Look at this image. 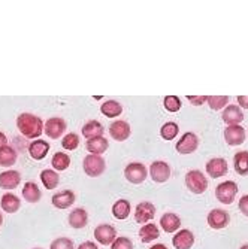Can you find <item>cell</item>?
I'll list each match as a JSON object with an SVG mask.
<instances>
[{
  "mask_svg": "<svg viewBox=\"0 0 248 249\" xmlns=\"http://www.w3.org/2000/svg\"><path fill=\"white\" fill-rule=\"evenodd\" d=\"M17 127L21 131V134H24L29 139H36L42 134L43 130V123L39 117L33 115V114H24L18 115L17 118Z\"/></svg>",
  "mask_w": 248,
  "mask_h": 249,
  "instance_id": "cell-1",
  "label": "cell"
},
{
  "mask_svg": "<svg viewBox=\"0 0 248 249\" xmlns=\"http://www.w3.org/2000/svg\"><path fill=\"white\" fill-rule=\"evenodd\" d=\"M186 185L193 194H204L208 190V180L200 170H190L186 175Z\"/></svg>",
  "mask_w": 248,
  "mask_h": 249,
  "instance_id": "cell-2",
  "label": "cell"
},
{
  "mask_svg": "<svg viewBox=\"0 0 248 249\" xmlns=\"http://www.w3.org/2000/svg\"><path fill=\"white\" fill-rule=\"evenodd\" d=\"M82 167L84 172L90 176V178H97L100 175H103L105 169H106V163L100 155H95V154H88L84 161H82Z\"/></svg>",
  "mask_w": 248,
  "mask_h": 249,
  "instance_id": "cell-3",
  "label": "cell"
},
{
  "mask_svg": "<svg viewBox=\"0 0 248 249\" xmlns=\"http://www.w3.org/2000/svg\"><path fill=\"white\" fill-rule=\"evenodd\" d=\"M236 194H238V185L232 182V180H226V182L220 184L215 188V197L223 205H232Z\"/></svg>",
  "mask_w": 248,
  "mask_h": 249,
  "instance_id": "cell-4",
  "label": "cell"
},
{
  "mask_svg": "<svg viewBox=\"0 0 248 249\" xmlns=\"http://www.w3.org/2000/svg\"><path fill=\"white\" fill-rule=\"evenodd\" d=\"M124 176H126V179L129 180V182H132L134 185H139L147 179L148 172H147V167L142 163H130L124 169Z\"/></svg>",
  "mask_w": 248,
  "mask_h": 249,
  "instance_id": "cell-5",
  "label": "cell"
},
{
  "mask_svg": "<svg viewBox=\"0 0 248 249\" xmlns=\"http://www.w3.org/2000/svg\"><path fill=\"white\" fill-rule=\"evenodd\" d=\"M150 175L151 179L157 184H163L171 178V167L165 161H154L150 166Z\"/></svg>",
  "mask_w": 248,
  "mask_h": 249,
  "instance_id": "cell-6",
  "label": "cell"
},
{
  "mask_svg": "<svg viewBox=\"0 0 248 249\" xmlns=\"http://www.w3.org/2000/svg\"><path fill=\"white\" fill-rule=\"evenodd\" d=\"M95 237L97 242H100V245L108 246V245L114 243V240L117 239V230L109 224H102V225H97L96 227Z\"/></svg>",
  "mask_w": 248,
  "mask_h": 249,
  "instance_id": "cell-7",
  "label": "cell"
},
{
  "mask_svg": "<svg viewBox=\"0 0 248 249\" xmlns=\"http://www.w3.org/2000/svg\"><path fill=\"white\" fill-rule=\"evenodd\" d=\"M199 146V139L197 136L191 131L186 133L181 139L178 141L176 143V151L183 155H187V154H193Z\"/></svg>",
  "mask_w": 248,
  "mask_h": 249,
  "instance_id": "cell-8",
  "label": "cell"
},
{
  "mask_svg": "<svg viewBox=\"0 0 248 249\" xmlns=\"http://www.w3.org/2000/svg\"><path fill=\"white\" fill-rule=\"evenodd\" d=\"M229 222H230V215L223 209H212L208 213V224L214 230H221L224 227H228Z\"/></svg>",
  "mask_w": 248,
  "mask_h": 249,
  "instance_id": "cell-9",
  "label": "cell"
},
{
  "mask_svg": "<svg viewBox=\"0 0 248 249\" xmlns=\"http://www.w3.org/2000/svg\"><path fill=\"white\" fill-rule=\"evenodd\" d=\"M155 215V208L153 203L150 201H142L136 206V211H134V221L138 224H148V221H151Z\"/></svg>",
  "mask_w": 248,
  "mask_h": 249,
  "instance_id": "cell-10",
  "label": "cell"
},
{
  "mask_svg": "<svg viewBox=\"0 0 248 249\" xmlns=\"http://www.w3.org/2000/svg\"><path fill=\"white\" fill-rule=\"evenodd\" d=\"M224 141L230 146H238L245 141V130L241 125H228L224 130Z\"/></svg>",
  "mask_w": 248,
  "mask_h": 249,
  "instance_id": "cell-11",
  "label": "cell"
},
{
  "mask_svg": "<svg viewBox=\"0 0 248 249\" xmlns=\"http://www.w3.org/2000/svg\"><path fill=\"white\" fill-rule=\"evenodd\" d=\"M67 128V124L63 118H58V117H54V118H50L45 124V133H47L48 138L51 139H58L60 136L64 133V130Z\"/></svg>",
  "mask_w": 248,
  "mask_h": 249,
  "instance_id": "cell-12",
  "label": "cell"
},
{
  "mask_svg": "<svg viewBox=\"0 0 248 249\" xmlns=\"http://www.w3.org/2000/svg\"><path fill=\"white\" fill-rule=\"evenodd\" d=\"M76 197H75V193L71 191V190H64V191H60L57 194L53 196V206H56L57 209H67L71 208L74 203H75Z\"/></svg>",
  "mask_w": 248,
  "mask_h": 249,
  "instance_id": "cell-13",
  "label": "cell"
},
{
  "mask_svg": "<svg viewBox=\"0 0 248 249\" xmlns=\"http://www.w3.org/2000/svg\"><path fill=\"white\" fill-rule=\"evenodd\" d=\"M109 133L112 136V139L117 142H124L129 139L130 136V125L126 121H115L112 123L109 127Z\"/></svg>",
  "mask_w": 248,
  "mask_h": 249,
  "instance_id": "cell-14",
  "label": "cell"
},
{
  "mask_svg": "<svg viewBox=\"0 0 248 249\" xmlns=\"http://www.w3.org/2000/svg\"><path fill=\"white\" fill-rule=\"evenodd\" d=\"M172 245L175 249H190L194 245V234L190 230L178 231L172 239Z\"/></svg>",
  "mask_w": 248,
  "mask_h": 249,
  "instance_id": "cell-15",
  "label": "cell"
},
{
  "mask_svg": "<svg viewBox=\"0 0 248 249\" xmlns=\"http://www.w3.org/2000/svg\"><path fill=\"white\" fill-rule=\"evenodd\" d=\"M21 182V175L17 170H6L0 173V188L3 190H14Z\"/></svg>",
  "mask_w": 248,
  "mask_h": 249,
  "instance_id": "cell-16",
  "label": "cell"
},
{
  "mask_svg": "<svg viewBox=\"0 0 248 249\" xmlns=\"http://www.w3.org/2000/svg\"><path fill=\"white\" fill-rule=\"evenodd\" d=\"M207 170L211 178H221L228 173L229 166L224 158H212V160L207 163Z\"/></svg>",
  "mask_w": 248,
  "mask_h": 249,
  "instance_id": "cell-17",
  "label": "cell"
},
{
  "mask_svg": "<svg viewBox=\"0 0 248 249\" xmlns=\"http://www.w3.org/2000/svg\"><path fill=\"white\" fill-rule=\"evenodd\" d=\"M242 120H244V112L236 105H230L226 107V110H223V121L228 125H239Z\"/></svg>",
  "mask_w": 248,
  "mask_h": 249,
  "instance_id": "cell-18",
  "label": "cell"
},
{
  "mask_svg": "<svg viewBox=\"0 0 248 249\" xmlns=\"http://www.w3.org/2000/svg\"><path fill=\"white\" fill-rule=\"evenodd\" d=\"M50 151V143L48 142H45L42 139H36L33 141L30 145H29V154L30 157L33 158V160H43L45 157H47Z\"/></svg>",
  "mask_w": 248,
  "mask_h": 249,
  "instance_id": "cell-19",
  "label": "cell"
},
{
  "mask_svg": "<svg viewBox=\"0 0 248 249\" xmlns=\"http://www.w3.org/2000/svg\"><path fill=\"white\" fill-rule=\"evenodd\" d=\"M87 224H88V213H87L85 209L76 208V209H74L71 212V215H69V225H71L72 229L79 230V229H84Z\"/></svg>",
  "mask_w": 248,
  "mask_h": 249,
  "instance_id": "cell-20",
  "label": "cell"
},
{
  "mask_svg": "<svg viewBox=\"0 0 248 249\" xmlns=\"http://www.w3.org/2000/svg\"><path fill=\"white\" fill-rule=\"evenodd\" d=\"M160 225L166 233H173L181 227V219H179L176 213L168 212L160 218Z\"/></svg>",
  "mask_w": 248,
  "mask_h": 249,
  "instance_id": "cell-21",
  "label": "cell"
},
{
  "mask_svg": "<svg viewBox=\"0 0 248 249\" xmlns=\"http://www.w3.org/2000/svg\"><path fill=\"white\" fill-rule=\"evenodd\" d=\"M85 146H87V151H88L90 154L102 155V154L108 149L109 143H108V139H105L103 136H99V138H95V139L87 141Z\"/></svg>",
  "mask_w": 248,
  "mask_h": 249,
  "instance_id": "cell-22",
  "label": "cell"
},
{
  "mask_svg": "<svg viewBox=\"0 0 248 249\" xmlns=\"http://www.w3.org/2000/svg\"><path fill=\"white\" fill-rule=\"evenodd\" d=\"M233 167L238 175H241V176L248 175V151H239L235 154Z\"/></svg>",
  "mask_w": 248,
  "mask_h": 249,
  "instance_id": "cell-23",
  "label": "cell"
},
{
  "mask_svg": "<svg viewBox=\"0 0 248 249\" xmlns=\"http://www.w3.org/2000/svg\"><path fill=\"white\" fill-rule=\"evenodd\" d=\"M103 125L93 120V121H88L84 127H82V134H84V138H87V141L90 139H95V138H99V136L103 134Z\"/></svg>",
  "mask_w": 248,
  "mask_h": 249,
  "instance_id": "cell-24",
  "label": "cell"
},
{
  "mask_svg": "<svg viewBox=\"0 0 248 249\" xmlns=\"http://www.w3.org/2000/svg\"><path fill=\"white\" fill-rule=\"evenodd\" d=\"M40 180H42V184L43 187L47 188V190H54L57 188L58 185V180H60V176L56 170L53 169H45L42 170L40 173Z\"/></svg>",
  "mask_w": 248,
  "mask_h": 249,
  "instance_id": "cell-25",
  "label": "cell"
},
{
  "mask_svg": "<svg viewBox=\"0 0 248 249\" xmlns=\"http://www.w3.org/2000/svg\"><path fill=\"white\" fill-rule=\"evenodd\" d=\"M160 236V231L157 229L155 224H145L144 227H141L139 230V239L144 242V243H148V242H153V240H157Z\"/></svg>",
  "mask_w": 248,
  "mask_h": 249,
  "instance_id": "cell-26",
  "label": "cell"
},
{
  "mask_svg": "<svg viewBox=\"0 0 248 249\" xmlns=\"http://www.w3.org/2000/svg\"><path fill=\"white\" fill-rule=\"evenodd\" d=\"M100 112L108 117V118H115L118 115H121V112H123V106L115 102V100H106L102 106H100Z\"/></svg>",
  "mask_w": 248,
  "mask_h": 249,
  "instance_id": "cell-27",
  "label": "cell"
},
{
  "mask_svg": "<svg viewBox=\"0 0 248 249\" xmlns=\"http://www.w3.org/2000/svg\"><path fill=\"white\" fill-rule=\"evenodd\" d=\"M21 208V201L15 194H3L2 197V209L6 213H15Z\"/></svg>",
  "mask_w": 248,
  "mask_h": 249,
  "instance_id": "cell-28",
  "label": "cell"
},
{
  "mask_svg": "<svg viewBox=\"0 0 248 249\" xmlns=\"http://www.w3.org/2000/svg\"><path fill=\"white\" fill-rule=\"evenodd\" d=\"M22 197L29 203H38L42 197V193L35 182H26L24 187H22Z\"/></svg>",
  "mask_w": 248,
  "mask_h": 249,
  "instance_id": "cell-29",
  "label": "cell"
},
{
  "mask_svg": "<svg viewBox=\"0 0 248 249\" xmlns=\"http://www.w3.org/2000/svg\"><path fill=\"white\" fill-rule=\"evenodd\" d=\"M112 215L117 219H126L130 215V201L129 200H117L112 206Z\"/></svg>",
  "mask_w": 248,
  "mask_h": 249,
  "instance_id": "cell-30",
  "label": "cell"
},
{
  "mask_svg": "<svg viewBox=\"0 0 248 249\" xmlns=\"http://www.w3.org/2000/svg\"><path fill=\"white\" fill-rule=\"evenodd\" d=\"M17 161V151L12 146H3L0 149V166L11 167Z\"/></svg>",
  "mask_w": 248,
  "mask_h": 249,
  "instance_id": "cell-31",
  "label": "cell"
},
{
  "mask_svg": "<svg viewBox=\"0 0 248 249\" xmlns=\"http://www.w3.org/2000/svg\"><path fill=\"white\" fill-rule=\"evenodd\" d=\"M53 167L54 170H66L71 166V157L66 155L64 152H56L53 155Z\"/></svg>",
  "mask_w": 248,
  "mask_h": 249,
  "instance_id": "cell-32",
  "label": "cell"
},
{
  "mask_svg": "<svg viewBox=\"0 0 248 249\" xmlns=\"http://www.w3.org/2000/svg\"><path fill=\"white\" fill-rule=\"evenodd\" d=\"M178 131H179V127H178L176 123H166L160 128V136L165 141H172L178 134Z\"/></svg>",
  "mask_w": 248,
  "mask_h": 249,
  "instance_id": "cell-33",
  "label": "cell"
},
{
  "mask_svg": "<svg viewBox=\"0 0 248 249\" xmlns=\"http://www.w3.org/2000/svg\"><path fill=\"white\" fill-rule=\"evenodd\" d=\"M208 105L212 110H220L221 107H224L229 102L228 96H208Z\"/></svg>",
  "mask_w": 248,
  "mask_h": 249,
  "instance_id": "cell-34",
  "label": "cell"
},
{
  "mask_svg": "<svg viewBox=\"0 0 248 249\" xmlns=\"http://www.w3.org/2000/svg\"><path fill=\"white\" fill-rule=\"evenodd\" d=\"M61 145H63V148L67 149V151H74V149H76L78 145H79V138H78V136H76L75 133H69V134H66V136H64V139L61 141Z\"/></svg>",
  "mask_w": 248,
  "mask_h": 249,
  "instance_id": "cell-35",
  "label": "cell"
},
{
  "mask_svg": "<svg viewBox=\"0 0 248 249\" xmlns=\"http://www.w3.org/2000/svg\"><path fill=\"white\" fill-rule=\"evenodd\" d=\"M163 105H165L166 110H169V112H178L181 109V100H179V97H176V96H166Z\"/></svg>",
  "mask_w": 248,
  "mask_h": 249,
  "instance_id": "cell-36",
  "label": "cell"
},
{
  "mask_svg": "<svg viewBox=\"0 0 248 249\" xmlns=\"http://www.w3.org/2000/svg\"><path fill=\"white\" fill-rule=\"evenodd\" d=\"M50 249H74V242L69 237H58L51 243Z\"/></svg>",
  "mask_w": 248,
  "mask_h": 249,
  "instance_id": "cell-37",
  "label": "cell"
},
{
  "mask_svg": "<svg viewBox=\"0 0 248 249\" xmlns=\"http://www.w3.org/2000/svg\"><path fill=\"white\" fill-rule=\"evenodd\" d=\"M111 249H133V243L129 237H117L111 245Z\"/></svg>",
  "mask_w": 248,
  "mask_h": 249,
  "instance_id": "cell-38",
  "label": "cell"
},
{
  "mask_svg": "<svg viewBox=\"0 0 248 249\" xmlns=\"http://www.w3.org/2000/svg\"><path fill=\"white\" fill-rule=\"evenodd\" d=\"M189 102L194 106H200V105H204L207 100H208V96H187Z\"/></svg>",
  "mask_w": 248,
  "mask_h": 249,
  "instance_id": "cell-39",
  "label": "cell"
},
{
  "mask_svg": "<svg viewBox=\"0 0 248 249\" xmlns=\"http://www.w3.org/2000/svg\"><path fill=\"white\" fill-rule=\"evenodd\" d=\"M239 211H241L245 216H248V196H242V197L239 198Z\"/></svg>",
  "mask_w": 248,
  "mask_h": 249,
  "instance_id": "cell-40",
  "label": "cell"
},
{
  "mask_svg": "<svg viewBox=\"0 0 248 249\" xmlns=\"http://www.w3.org/2000/svg\"><path fill=\"white\" fill-rule=\"evenodd\" d=\"M78 249H99L97 248V245L96 243H93V242H84V243H81L79 246H78Z\"/></svg>",
  "mask_w": 248,
  "mask_h": 249,
  "instance_id": "cell-41",
  "label": "cell"
},
{
  "mask_svg": "<svg viewBox=\"0 0 248 249\" xmlns=\"http://www.w3.org/2000/svg\"><path fill=\"white\" fill-rule=\"evenodd\" d=\"M238 103H239V107L248 109V96H238Z\"/></svg>",
  "mask_w": 248,
  "mask_h": 249,
  "instance_id": "cell-42",
  "label": "cell"
},
{
  "mask_svg": "<svg viewBox=\"0 0 248 249\" xmlns=\"http://www.w3.org/2000/svg\"><path fill=\"white\" fill-rule=\"evenodd\" d=\"M3 146H8V139H6V136L0 131V149H2Z\"/></svg>",
  "mask_w": 248,
  "mask_h": 249,
  "instance_id": "cell-43",
  "label": "cell"
},
{
  "mask_svg": "<svg viewBox=\"0 0 248 249\" xmlns=\"http://www.w3.org/2000/svg\"><path fill=\"white\" fill-rule=\"evenodd\" d=\"M150 249H168V246L163 245V243H155V245H153Z\"/></svg>",
  "mask_w": 248,
  "mask_h": 249,
  "instance_id": "cell-44",
  "label": "cell"
},
{
  "mask_svg": "<svg viewBox=\"0 0 248 249\" xmlns=\"http://www.w3.org/2000/svg\"><path fill=\"white\" fill-rule=\"evenodd\" d=\"M2 224H3V216H2V213H0V227H2Z\"/></svg>",
  "mask_w": 248,
  "mask_h": 249,
  "instance_id": "cell-45",
  "label": "cell"
},
{
  "mask_svg": "<svg viewBox=\"0 0 248 249\" xmlns=\"http://www.w3.org/2000/svg\"><path fill=\"white\" fill-rule=\"evenodd\" d=\"M241 249H248V245H244V246H242Z\"/></svg>",
  "mask_w": 248,
  "mask_h": 249,
  "instance_id": "cell-46",
  "label": "cell"
},
{
  "mask_svg": "<svg viewBox=\"0 0 248 249\" xmlns=\"http://www.w3.org/2000/svg\"><path fill=\"white\" fill-rule=\"evenodd\" d=\"M35 249H40V248H35Z\"/></svg>",
  "mask_w": 248,
  "mask_h": 249,
  "instance_id": "cell-47",
  "label": "cell"
}]
</instances>
